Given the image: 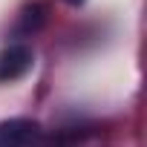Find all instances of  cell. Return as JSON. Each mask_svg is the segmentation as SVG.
<instances>
[{
    "label": "cell",
    "instance_id": "cell-4",
    "mask_svg": "<svg viewBox=\"0 0 147 147\" xmlns=\"http://www.w3.org/2000/svg\"><path fill=\"white\" fill-rule=\"evenodd\" d=\"M63 3H69V6H81L84 0H63Z\"/></svg>",
    "mask_w": 147,
    "mask_h": 147
},
{
    "label": "cell",
    "instance_id": "cell-3",
    "mask_svg": "<svg viewBox=\"0 0 147 147\" xmlns=\"http://www.w3.org/2000/svg\"><path fill=\"white\" fill-rule=\"evenodd\" d=\"M43 23V6H29L26 12H23V23H20V32H35L38 26Z\"/></svg>",
    "mask_w": 147,
    "mask_h": 147
},
{
    "label": "cell",
    "instance_id": "cell-2",
    "mask_svg": "<svg viewBox=\"0 0 147 147\" xmlns=\"http://www.w3.org/2000/svg\"><path fill=\"white\" fill-rule=\"evenodd\" d=\"M35 55L26 43H12L0 52V81H18L32 69Z\"/></svg>",
    "mask_w": 147,
    "mask_h": 147
},
{
    "label": "cell",
    "instance_id": "cell-1",
    "mask_svg": "<svg viewBox=\"0 0 147 147\" xmlns=\"http://www.w3.org/2000/svg\"><path fill=\"white\" fill-rule=\"evenodd\" d=\"M40 124L32 118H12L0 124V147H38Z\"/></svg>",
    "mask_w": 147,
    "mask_h": 147
}]
</instances>
